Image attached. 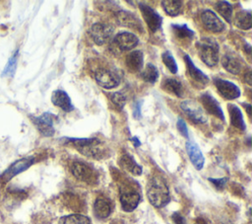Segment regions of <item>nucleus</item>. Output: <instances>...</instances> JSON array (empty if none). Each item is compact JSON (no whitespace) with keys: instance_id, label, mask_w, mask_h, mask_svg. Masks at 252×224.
<instances>
[{"instance_id":"obj_1","label":"nucleus","mask_w":252,"mask_h":224,"mask_svg":"<svg viewBox=\"0 0 252 224\" xmlns=\"http://www.w3.org/2000/svg\"><path fill=\"white\" fill-rule=\"evenodd\" d=\"M67 143L72 144L83 155L94 158L102 159L106 155V147L97 138H64Z\"/></svg>"},{"instance_id":"obj_2","label":"nucleus","mask_w":252,"mask_h":224,"mask_svg":"<svg viewBox=\"0 0 252 224\" xmlns=\"http://www.w3.org/2000/svg\"><path fill=\"white\" fill-rule=\"evenodd\" d=\"M147 196L151 204L155 207H163L170 199L169 190L165 181L158 177H153L147 187Z\"/></svg>"},{"instance_id":"obj_3","label":"nucleus","mask_w":252,"mask_h":224,"mask_svg":"<svg viewBox=\"0 0 252 224\" xmlns=\"http://www.w3.org/2000/svg\"><path fill=\"white\" fill-rule=\"evenodd\" d=\"M199 51V56L202 61L210 66H216L220 60L219 58V44L214 38L204 37L196 43Z\"/></svg>"},{"instance_id":"obj_4","label":"nucleus","mask_w":252,"mask_h":224,"mask_svg":"<svg viewBox=\"0 0 252 224\" xmlns=\"http://www.w3.org/2000/svg\"><path fill=\"white\" fill-rule=\"evenodd\" d=\"M180 108L187 117L194 123H205L208 116L202 106L193 100H185L180 104Z\"/></svg>"},{"instance_id":"obj_5","label":"nucleus","mask_w":252,"mask_h":224,"mask_svg":"<svg viewBox=\"0 0 252 224\" xmlns=\"http://www.w3.org/2000/svg\"><path fill=\"white\" fill-rule=\"evenodd\" d=\"M34 163V157L29 156L21 158L14 163H12L0 176V181L2 183H8L10 180H12L17 175L21 174L22 172L29 169L32 164Z\"/></svg>"},{"instance_id":"obj_6","label":"nucleus","mask_w":252,"mask_h":224,"mask_svg":"<svg viewBox=\"0 0 252 224\" xmlns=\"http://www.w3.org/2000/svg\"><path fill=\"white\" fill-rule=\"evenodd\" d=\"M71 172L76 179L87 184L94 185L97 181V174L95 171L84 162H74L71 166Z\"/></svg>"},{"instance_id":"obj_7","label":"nucleus","mask_w":252,"mask_h":224,"mask_svg":"<svg viewBox=\"0 0 252 224\" xmlns=\"http://www.w3.org/2000/svg\"><path fill=\"white\" fill-rule=\"evenodd\" d=\"M57 119L56 115H54L51 112H43L39 116H32V120L37 130L43 135V136H52L55 132L54 128V122Z\"/></svg>"},{"instance_id":"obj_8","label":"nucleus","mask_w":252,"mask_h":224,"mask_svg":"<svg viewBox=\"0 0 252 224\" xmlns=\"http://www.w3.org/2000/svg\"><path fill=\"white\" fill-rule=\"evenodd\" d=\"M113 35V27L104 23H95L90 29V36L97 45L106 43Z\"/></svg>"},{"instance_id":"obj_9","label":"nucleus","mask_w":252,"mask_h":224,"mask_svg":"<svg viewBox=\"0 0 252 224\" xmlns=\"http://www.w3.org/2000/svg\"><path fill=\"white\" fill-rule=\"evenodd\" d=\"M139 8L142 12L143 18H144L149 30L152 33L158 32L160 29L161 23H162V18L160 17V15L158 12H156L152 7H150L149 5H147L145 3H140Z\"/></svg>"},{"instance_id":"obj_10","label":"nucleus","mask_w":252,"mask_h":224,"mask_svg":"<svg viewBox=\"0 0 252 224\" xmlns=\"http://www.w3.org/2000/svg\"><path fill=\"white\" fill-rule=\"evenodd\" d=\"M96 83L105 89H113L120 83V78L117 73L112 70L101 68L95 72L94 75Z\"/></svg>"},{"instance_id":"obj_11","label":"nucleus","mask_w":252,"mask_h":224,"mask_svg":"<svg viewBox=\"0 0 252 224\" xmlns=\"http://www.w3.org/2000/svg\"><path fill=\"white\" fill-rule=\"evenodd\" d=\"M215 86L220 95L226 100H234L240 96V89L234 83L220 78L214 79Z\"/></svg>"},{"instance_id":"obj_12","label":"nucleus","mask_w":252,"mask_h":224,"mask_svg":"<svg viewBox=\"0 0 252 224\" xmlns=\"http://www.w3.org/2000/svg\"><path fill=\"white\" fill-rule=\"evenodd\" d=\"M138 37L129 32H121L113 38V43L120 51L131 50L138 44Z\"/></svg>"},{"instance_id":"obj_13","label":"nucleus","mask_w":252,"mask_h":224,"mask_svg":"<svg viewBox=\"0 0 252 224\" xmlns=\"http://www.w3.org/2000/svg\"><path fill=\"white\" fill-rule=\"evenodd\" d=\"M201 20L207 30L213 33H220L224 30L223 22L212 10H205L201 14Z\"/></svg>"},{"instance_id":"obj_14","label":"nucleus","mask_w":252,"mask_h":224,"mask_svg":"<svg viewBox=\"0 0 252 224\" xmlns=\"http://www.w3.org/2000/svg\"><path fill=\"white\" fill-rule=\"evenodd\" d=\"M200 101L205 109L204 111H207L209 113L216 115L221 120H224V114L220 103L211 94L204 93L203 95H201Z\"/></svg>"},{"instance_id":"obj_15","label":"nucleus","mask_w":252,"mask_h":224,"mask_svg":"<svg viewBox=\"0 0 252 224\" xmlns=\"http://www.w3.org/2000/svg\"><path fill=\"white\" fill-rule=\"evenodd\" d=\"M141 200V195L138 191L134 189H127L121 191L120 194V203L121 207L126 212H131L138 206Z\"/></svg>"},{"instance_id":"obj_16","label":"nucleus","mask_w":252,"mask_h":224,"mask_svg":"<svg viewBox=\"0 0 252 224\" xmlns=\"http://www.w3.org/2000/svg\"><path fill=\"white\" fill-rule=\"evenodd\" d=\"M185 146H186V151H187V154L190 158L191 163L193 164V166L197 170H201L204 166L205 159H204V156H203L199 146L191 140H188L186 142Z\"/></svg>"},{"instance_id":"obj_17","label":"nucleus","mask_w":252,"mask_h":224,"mask_svg":"<svg viewBox=\"0 0 252 224\" xmlns=\"http://www.w3.org/2000/svg\"><path fill=\"white\" fill-rule=\"evenodd\" d=\"M51 102L54 106L60 108L64 112H69L74 110V106L71 102V98L63 90L54 91L51 95Z\"/></svg>"},{"instance_id":"obj_18","label":"nucleus","mask_w":252,"mask_h":224,"mask_svg":"<svg viewBox=\"0 0 252 224\" xmlns=\"http://www.w3.org/2000/svg\"><path fill=\"white\" fill-rule=\"evenodd\" d=\"M184 60H185V63H186L188 74L191 77V79L194 80L197 83L206 85L209 82V77L203 71H201L198 67L195 66L191 57L188 54L184 55Z\"/></svg>"},{"instance_id":"obj_19","label":"nucleus","mask_w":252,"mask_h":224,"mask_svg":"<svg viewBox=\"0 0 252 224\" xmlns=\"http://www.w3.org/2000/svg\"><path fill=\"white\" fill-rule=\"evenodd\" d=\"M116 18H117L118 24L121 26L131 28V29H137L140 31L141 29H143L140 20L131 12L119 11L116 14Z\"/></svg>"},{"instance_id":"obj_20","label":"nucleus","mask_w":252,"mask_h":224,"mask_svg":"<svg viewBox=\"0 0 252 224\" xmlns=\"http://www.w3.org/2000/svg\"><path fill=\"white\" fill-rule=\"evenodd\" d=\"M227 110L229 112V118H230V123L238 128L241 131H244L246 129V124H245V120L243 118L242 112L240 111V109L234 105V104H228L227 105Z\"/></svg>"},{"instance_id":"obj_21","label":"nucleus","mask_w":252,"mask_h":224,"mask_svg":"<svg viewBox=\"0 0 252 224\" xmlns=\"http://www.w3.org/2000/svg\"><path fill=\"white\" fill-rule=\"evenodd\" d=\"M144 55L141 50H134L127 54L125 64L131 72H138L143 68Z\"/></svg>"},{"instance_id":"obj_22","label":"nucleus","mask_w":252,"mask_h":224,"mask_svg":"<svg viewBox=\"0 0 252 224\" xmlns=\"http://www.w3.org/2000/svg\"><path fill=\"white\" fill-rule=\"evenodd\" d=\"M119 164L120 166L128 171L129 173H131L134 176H140L143 172L142 167L135 161V159L129 155V154H123L119 160Z\"/></svg>"},{"instance_id":"obj_23","label":"nucleus","mask_w":252,"mask_h":224,"mask_svg":"<svg viewBox=\"0 0 252 224\" xmlns=\"http://www.w3.org/2000/svg\"><path fill=\"white\" fill-rule=\"evenodd\" d=\"M94 213L99 219L108 217L111 213V206L106 198L98 197L94 203Z\"/></svg>"},{"instance_id":"obj_24","label":"nucleus","mask_w":252,"mask_h":224,"mask_svg":"<svg viewBox=\"0 0 252 224\" xmlns=\"http://www.w3.org/2000/svg\"><path fill=\"white\" fill-rule=\"evenodd\" d=\"M221 64L223 68L232 73V74H238L241 70V62L238 58H236L234 55L231 54H224L221 58Z\"/></svg>"},{"instance_id":"obj_25","label":"nucleus","mask_w":252,"mask_h":224,"mask_svg":"<svg viewBox=\"0 0 252 224\" xmlns=\"http://www.w3.org/2000/svg\"><path fill=\"white\" fill-rule=\"evenodd\" d=\"M161 87L164 91H166L167 93L173 94L176 97H182V95H183L182 84L179 81H177L176 79H173V78L165 79L162 82Z\"/></svg>"},{"instance_id":"obj_26","label":"nucleus","mask_w":252,"mask_h":224,"mask_svg":"<svg viewBox=\"0 0 252 224\" xmlns=\"http://www.w3.org/2000/svg\"><path fill=\"white\" fill-rule=\"evenodd\" d=\"M161 5L163 10L168 16L176 17L181 12L183 2L176 1V0H165V1H161Z\"/></svg>"},{"instance_id":"obj_27","label":"nucleus","mask_w":252,"mask_h":224,"mask_svg":"<svg viewBox=\"0 0 252 224\" xmlns=\"http://www.w3.org/2000/svg\"><path fill=\"white\" fill-rule=\"evenodd\" d=\"M234 25L241 30L251 29V13L250 11H240L234 18Z\"/></svg>"},{"instance_id":"obj_28","label":"nucleus","mask_w":252,"mask_h":224,"mask_svg":"<svg viewBox=\"0 0 252 224\" xmlns=\"http://www.w3.org/2000/svg\"><path fill=\"white\" fill-rule=\"evenodd\" d=\"M18 56H19V50L16 49L12 55L10 56L7 64L5 65L2 73H1V76H5V77H13L15 72H16V69H17V64H18Z\"/></svg>"},{"instance_id":"obj_29","label":"nucleus","mask_w":252,"mask_h":224,"mask_svg":"<svg viewBox=\"0 0 252 224\" xmlns=\"http://www.w3.org/2000/svg\"><path fill=\"white\" fill-rule=\"evenodd\" d=\"M141 77L143 78L144 81L154 84L158 81V68L152 64V63H148L145 67V69L142 71L141 73Z\"/></svg>"},{"instance_id":"obj_30","label":"nucleus","mask_w":252,"mask_h":224,"mask_svg":"<svg viewBox=\"0 0 252 224\" xmlns=\"http://www.w3.org/2000/svg\"><path fill=\"white\" fill-rule=\"evenodd\" d=\"M59 224H91V219L82 214H70L61 217Z\"/></svg>"},{"instance_id":"obj_31","label":"nucleus","mask_w":252,"mask_h":224,"mask_svg":"<svg viewBox=\"0 0 252 224\" xmlns=\"http://www.w3.org/2000/svg\"><path fill=\"white\" fill-rule=\"evenodd\" d=\"M172 31L177 38L185 39V38H192L194 36V32L186 25V24H181V25H171Z\"/></svg>"},{"instance_id":"obj_32","label":"nucleus","mask_w":252,"mask_h":224,"mask_svg":"<svg viewBox=\"0 0 252 224\" xmlns=\"http://www.w3.org/2000/svg\"><path fill=\"white\" fill-rule=\"evenodd\" d=\"M217 11L224 18L228 23L231 21L232 16V5L227 1H220L216 5Z\"/></svg>"},{"instance_id":"obj_33","label":"nucleus","mask_w":252,"mask_h":224,"mask_svg":"<svg viewBox=\"0 0 252 224\" xmlns=\"http://www.w3.org/2000/svg\"><path fill=\"white\" fill-rule=\"evenodd\" d=\"M161 58H162L163 64L167 67V69L172 74H175L177 72V70H178V66H177V63H176L175 58L173 57V55L169 51H164L161 54Z\"/></svg>"},{"instance_id":"obj_34","label":"nucleus","mask_w":252,"mask_h":224,"mask_svg":"<svg viewBox=\"0 0 252 224\" xmlns=\"http://www.w3.org/2000/svg\"><path fill=\"white\" fill-rule=\"evenodd\" d=\"M111 102L118 110H122L126 104V96L121 92H115L111 95Z\"/></svg>"},{"instance_id":"obj_35","label":"nucleus","mask_w":252,"mask_h":224,"mask_svg":"<svg viewBox=\"0 0 252 224\" xmlns=\"http://www.w3.org/2000/svg\"><path fill=\"white\" fill-rule=\"evenodd\" d=\"M176 126H177V129H178L179 133H180L182 136H184L185 138H188V137H189L187 124H186V122L184 121V119H183V118L178 117V119H177V123H176Z\"/></svg>"},{"instance_id":"obj_36","label":"nucleus","mask_w":252,"mask_h":224,"mask_svg":"<svg viewBox=\"0 0 252 224\" xmlns=\"http://www.w3.org/2000/svg\"><path fill=\"white\" fill-rule=\"evenodd\" d=\"M209 181L218 188V189H222L224 187V186L226 185L228 179L225 178H220V179H213V178H209Z\"/></svg>"},{"instance_id":"obj_37","label":"nucleus","mask_w":252,"mask_h":224,"mask_svg":"<svg viewBox=\"0 0 252 224\" xmlns=\"http://www.w3.org/2000/svg\"><path fill=\"white\" fill-rule=\"evenodd\" d=\"M142 104H143L142 101H137V102L134 104L133 117H134L135 119H140L141 116H142V113H141V107H142Z\"/></svg>"},{"instance_id":"obj_38","label":"nucleus","mask_w":252,"mask_h":224,"mask_svg":"<svg viewBox=\"0 0 252 224\" xmlns=\"http://www.w3.org/2000/svg\"><path fill=\"white\" fill-rule=\"evenodd\" d=\"M172 221L174 224H186L183 216L178 212H174L172 214Z\"/></svg>"},{"instance_id":"obj_39","label":"nucleus","mask_w":252,"mask_h":224,"mask_svg":"<svg viewBox=\"0 0 252 224\" xmlns=\"http://www.w3.org/2000/svg\"><path fill=\"white\" fill-rule=\"evenodd\" d=\"M130 141L133 143L134 147H139L141 145V141L139 140V138L137 136H134V137H131L130 138Z\"/></svg>"},{"instance_id":"obj_40","label":"nucleus","mask_w":252,"mask_h":224,"mask_svg":"<svg viewBox=\"0 0 252 224\" xmlns=\"http://www.w3.org/2000/svg\"><path fill=\"white\" fill-rule=\"evenodd\" d=\"M244 81H245L248 85H251V84H252V81H251V71H248L247 73L244 74Z\"/></svg>"},{"instance_id":"obj_41","label":"nucleus","mask_w":252,"mask_h":224,"mask_svg":"<svg viewBox=\"0 0 252 224\" xmlns=\"http://www.w3.org/2000/svg\"><path fill=\"white\" fill-rule=\"evenodd\" d=\"M243 105H244V107H245V109H246V111H247L248 115H250V114H251V112H250V110H251V105H250V104H243Z\"/></svg>"}]
</instances>
